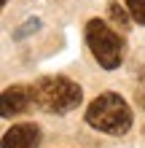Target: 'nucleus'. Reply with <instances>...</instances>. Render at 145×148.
I'll return each mask as SVG.
<instances>
[{"instance_id": "obj_7", "label": "nucleus", "mask_w": 145, "mask_h": 148, "mask_svg": "<svg viewBox=\"0 0 145 148\" xmlns=\"http://www.w3.org/2000/svg\"><path fill=\"white\" fill-rule=\"evenodd\" d=\"M126 8H129L134 22L145 24V0H126Z\"/></svg>"}, {"instance_id": "obj_8", "label": "nucleus", "mask_w": 145, "mask_h": 148, "mask_svg": "<svg viewBox=\"0 0 145 148\" xmlns=\"http://www.w3.org/2000/svg\"><path fill=\"white\" fill-rule=\"evenodd\" d=\"M38 27H40V22H38V19H27V24H24L22 30H16V38H24V35H27V32L38 30Z\"/></svg>"}, {"instance_id": "obj_3", "label": "nucleus", "mask_w": 145, "mask_h": 148, "mask_svg": "<svg viewBox=\"0 0 145 148\" xmlns=\"http://www.w3.org/2000/svg\"><path fill=\"white\" fill-rule=\"evenodd\" d=\"M86 46L91 57L105 67V70H116L124 59V40L116 30H110L108 22L102 19H89L86 22Z\"/></svg>"}, {"instance_id": "obj_1", "label": "nucleus", "mask_w": 145, "mask_h": 148, "mask_svg": "<svg viewBox=\"0 0 145 148\" xmlns=\"http://www.w3.org/2000/svg\"><path fill=\"white\" fill-rule=\"evenodd\" d=\"M30 92H32V108H38L43 113H59V116L78 108L83 100L81 86L65 75L38 78L35 84H30Z\"/></svg>"}, {"instance_id": "obj_6", "label": "nucleus", "mask_w": 145, "mask_h": 148, "mask_svg": "<svg viewBox=\"0 0 145 148\" xmlns=\"http://www.w3.org/2000/svg\"><path fill=\"white\" fill-rule=\"evenodd\" d=\"M108 14H110V19H113L118 27H124V30L129 27V14H126V8H121L118 3H110L108 5Z\"/></svg>"}, {"instance_id": "obj_2", "label": "nucleus", "mask_w": 145, "mask_h": 148, "mask_svg": "<svg viewBox=\"0 0 145 148\" xmlns=\"http://www.w3.org/2000/svg\"><path fill=\"white\" fill-rule=\"evenodd\" d=\"M132 121H134L132 108L116 92H102L86 108V124L105 135H116V137L126 135L132 129Z\"/></svg>"}, {"instance_id": "obj_10", "label": "nucleus", "mask_w": 145, "mask_h": 148, "mask_svg": "<svg viewBox=\"0 0 145 148\" xmlns=\"http://www.w3.org/2000/svg\"><path fill=\"white\" fill-rule=\"evenodd\" d=\"M3 3H8V0H3Z\"/></svg>"}, {"instance_id": "obj_5", "label": "nucleus", "mask_w": 145, "mask_h": 148, "mask_svg": "<svg viewBox=\"0 0 145 148\" xmlns=\"http://www.w3.org/2000/svg\"><path fill=\"white\" fill-rule=\"evenodd\" d=\"M40 127L38 124H14L3 135V148H38Z\"/></svg>"}, {"instance_id": "obj_4", "label": "nucleus", "mask_w": 145, "mask_h": 148, "mask_svg": "<svg viewBox=\"0 0 145 148\" xmlns=\"http://www.w3.org/2000/svg\"><path fill=\"white\" fill-rule=\"evenodd\" d=\"M32 108V92L27 84H14L3 92V119H11V116H19V113L30 110Z\"/></svg>"}, {"instance_id": "obj_9", "label": "nucleus", "mask_w": 145, "mask_h": 148, "mask_svg": "<svg viewBox=\"0 0 145 148\" xmlns=\"http://www.w3.org/2000/svg\"><path fill=\"white\" fill-rule=\"evenodd\" d=\"M134 97H137V102L145 108V84H140V86H137V94H134Z\"/></svg>"}]
</instances>
